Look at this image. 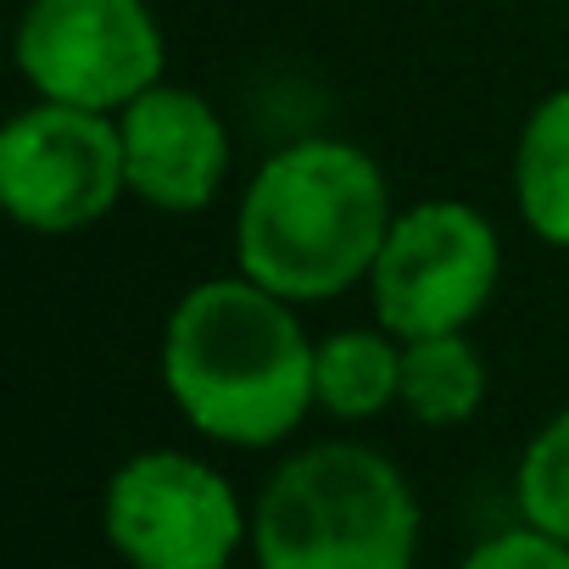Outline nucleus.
Returning <instances> with one entry per match:
<instances>
[{"instance_id": "obj_1", "label": "nucleus", "mask_w": 569, "mask_h": 569, "mask_svg": "<svg viewBox=\"0 0 569 569\" xmlns=\"http://www.w3.org/2000/svg\"><path fill=\"white\" fill-rule=\"evenodd\" d=\"M313 352L319 341L308 336L302 308L234 268L196 279L168 308L157 369L168 402L196 436L262 452L297 436L319 408Z\"/></svg>"}, {"instance_id": "obj_2", "label": "nucleus", "mask_w": 569, "mask_h": 569, "mask_svg": "<svg viewBox=\"0 0 569 569\" xmlns=\"http://www.w3.org/2000/svg\"><path fill=\"white\" fill-rule=\"evenodd\" d=\"M397 218L386 168L341 134H302L257 162L234 201V268L313 308L369 284Z\"/></svg>"}, {"instance_id": "obj_3", "label": "nucleus", "mask_w": 569, "mask_h": 569, "mask_svg": "<svg viewBox=\"0 0 569 569\" xmlns=\"http://www.w3.org/2000/svg\"><path fill=\"white\" fill-rule=\"evenodd\" d=\"M419 530L408 475L363 441L291 452L251 508L257 569H413Z\"/></svg>"}, {"instance_id": "obj_4", "label": "nucleus", "mask_w": 569, "mask_h": 569, "mask_svg": "<svg viewBox=\"0 0 569 569\" xmlns=\"http://www.w3.org/2000/svg\"><path fill=\"white\" fill-rule=\"evenodd\" d=\"M502 279V234L497 223L458 196H425L413 207H397L386 246L369 273L375 325H386L402 341L452 336L469 330Z\"/></svg>"}, {"instance_id": "obj_5", "label": "nucleus", "mask_w": 569, "mask_h": 569, "mask_svg": "<svg viewBox=\"0 0 569 569\" xmlns=\"http://www.w3.org/2000/svg\"><path fill=\"white\" fill-rule=\"evenodd\" d=\"M12 62L40 101L123 112L168 79V34L151 0H29Z\"/></svg>"}, {"instance_id": "obj_6", "label": "nucleus", "mask_w": 569, "mask_h": 569, "mask_svg": "<svg viewBox=\"0 0 569 569\" xmlns=\"http://www.w3.org/2000/svg\"><path fill=\"white\" fill-rule=\"evenodd\" d=\"M129 196L118 112L29 101L0 129V207L29 234H84Z\"/></svg>"}, {"instance_id": "obj_7", "label": "nucleus", "mask_w": 569, "mask_h": 569, "mask_svg": "<svg viewBox=\"0 0 569 569\" xmlns=\"http://www.w3.org/2000/svg\"><path fill=\"white\" fill-rule=\"evenodd\" d=\"M101 530L129 569H229L251 541V513L207 458L146 447L112 469Z\"/></svg>"}, {"instance_id": "obj_8", "label": "nucleus", "mask_w": 569, "mask_h": 569, "mask_svg": "<svg viewBox=\"0 0 569 569\" xmlns=\"http://www.w3.org/2000/svg\"><path fill=\"white\" fill-rule=\"evenodd\" d=\"M123 134V173L129 196L151 212L168 218H196L207 212L234 168V146L223 129V112L190 90V84H151L140 101L118 112Z\"/></svg>"}, {"instance_id": "obj_9", "label": "nucleus", "mask_w": 569, "mask_h": 569, "mask_svg": "<svg viewBox=\"0 0 569 569\" xmlns=\"http://www.w3.org/2000/svg\"><path fill=\"white\" fill-rule=\"evenodd\" d=\"M313 397L330 419L363 425L402 402V336L386 325H347L319 336L313 352Z\"/></svg>"}, {"instance_id": "obj_10", "label": "nucleus", "mask_w": 569, "mask_h": 569, "mask_svg": "<svg viewBox=\"0 0 569 569\" xmlns=\"http://www.w3.org/2000/svg\"><path fill=\"white\" fill-rule=\"evenodd\" d=\"M513 207L541 246L569 251V84L547 90L519 123Z\"/></svg>"}, {"instance_id": "obj_11", "label": "nucleus", "mask_w": 569, "mask_h": 569, "mask_svg": "<svg viewBox=\"0 0 569 569\" xmlns=\"http://www.w3.org/2000/svg\"><path fill=\"white\" fill-rule=\"evenodd\" d=\"M486 386H491V375H486V358L469 341V330L402 341V408H408V419H419L430 430L469 425L486 402Z\"/></svg>"}, {"instance_id": "obj_12", "label": "nucleus", "mask_w": 569, "mask_h": 569, "mask_svg": "<svg viewBox=\"0 0 569 569\" xmlns=\"http://www.w3.org/2000/svg\"><path fill=\"white\" fill-rule=\"evenodd\" d=\"M513 502L525 525L569 541V408H558L519 452L513 469Z\"/></svg>"}, {"instance_id": "obj_13", "label": "nucleus", "mask_w": 569, "mask_h": 569, "mask_svg": "<svg viewBox=\"0 0 569 569\" xmlns=\"http://www.w3.org/2000/svg\"><path fill=\"white\" fill-rule=\"evenodd\" d=\"M458 569H569V541H558L536 525H519V530L480 541Z\"/></svg>"}]
</instances>
